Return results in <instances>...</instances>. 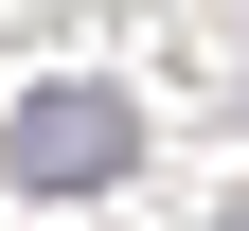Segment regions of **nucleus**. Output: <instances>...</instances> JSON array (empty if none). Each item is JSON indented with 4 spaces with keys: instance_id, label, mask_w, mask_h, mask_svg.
Instances as JSON below:
<instances>
[{
    "instance_id": "obj_1",
    "label": "nucleus",
    "mask_w": 249,
    "mask_h": 231,
    "mask_svg": "<svg viewBox=\"0 0 249 231\" xmlns=\"http://www.w3.org/2000/svg\"><path fill=\"white\" fill-rule=\"evenodd\" d=\"M124 160H142V107H124V89H89V71H53L36 107H18V178H36V195H107Z\"/></svg>"
}]
</instances>
